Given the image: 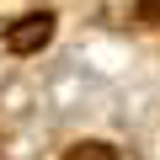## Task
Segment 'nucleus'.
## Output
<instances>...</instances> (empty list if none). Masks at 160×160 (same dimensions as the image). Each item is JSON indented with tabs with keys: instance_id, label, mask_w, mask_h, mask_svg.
Wrapping results in <instances>:
<instances>
[{
	"instance_id": "obj_1",
	"label": "nucleus",
	"mask_w": 160,
	"mask_h": 160,
	"mask_svg": "<svg viewBox=\"0 0 160 160\" xmlns=\"http://www.w3.org/2000/svg\"><path fill=\"white\" fill-rule=\"evenodd\" d=\"M48 38H53V16L43 11V16H27L22 27H11V38H6V43H11L16 53H32V48H43Z\"/></svg>"
},
{
	"instance_id": "obj_2",
	"label": "nucleus",
	"mask_w": 160,
	"mask_h": 160,
	"mask_svg": "<svg viewBox=\"0 0 160 160\" xmlns=\"http://www.w3.org/2000/svg\"><path fill=\"white\" fill-rule=\"evenodd\" d=\"M64 160H118V149H112V144L86 139V144H69V149H64Z\"/></svg>"
}]
</instances>
